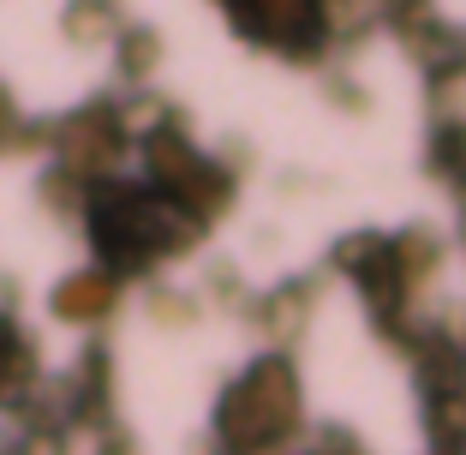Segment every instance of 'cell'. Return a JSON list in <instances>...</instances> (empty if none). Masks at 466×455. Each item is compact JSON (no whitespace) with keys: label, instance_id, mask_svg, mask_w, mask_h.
<instances>
[{"label":"cell","instance_id":"1","mask_svg":"<svg viewBox=\"0 0 466 455\" xmlns=\"http://www.w3.org/2000/svg\"><path fill=\"white\" fill-rule=\"evenodd\" d=\"M293 419H299V389H293V372L281 359L251 366L221 408V431L233 450H269L293 431Z\"/></svg>","mask_w":466,"mask_h":455},{"label":"cell","instance_id":"2","mask_svg":"<svg viewBox=\"0 0 466 455\" xmlns=\"http://www.w3.org/2000/svg\"><path fill=\"white\" fill-rule=\"evenodd\" d=\"M228 6L251 36H269L281 48L317 42V0H228Z\"/></svg>","mask_w":466,"mask_h":455}]
</instances>
